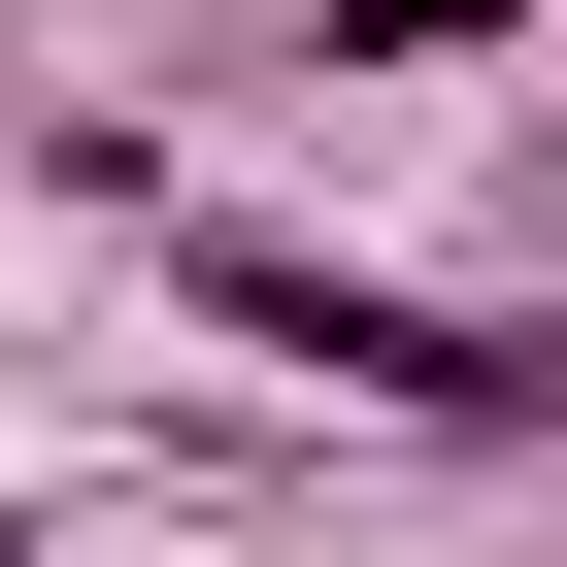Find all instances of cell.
I'll list each match as a JSON object with an SVG mask.
<instances>
[{"label":"cell","mask_w":567,"mask_h":567,"mask_svg":"<svg viewBox=\"0 0 567 567\" xmlns=\"http://www.w3.org/2000/svg\"><path fill=\"white\" fill-rule=\"evenodd\" d=\"M167 301H200L234 368H334V401L467 434V301H401V267H334V234H167Z\"/></svg>","instance_id":"1"},{"label":"cell","mask_w":567,"mask_h":567,"mask_svg":"<svg viewBox=\"0 0 567 567\" xmlns=\"http://www.w3.org/2000/svg\"><path fill=\"white\" fill-rule=\"evenodd\" d=\"M534 0H334V68H501Z\"/></svg>","instance_id":"2"},{"label":"cell","mask_w":567,"mask_h":567,"mask_svg":"<svg viewBox=\"0 0 567 567\" xmlns=\"http://www.w3.org/2000/svg\"><path fill=\"white\" fill-rule=\"evenodd\" d=\"M0 567H34V501H0Z\"/></svg>","instance_id":"3"}]
</instances>
